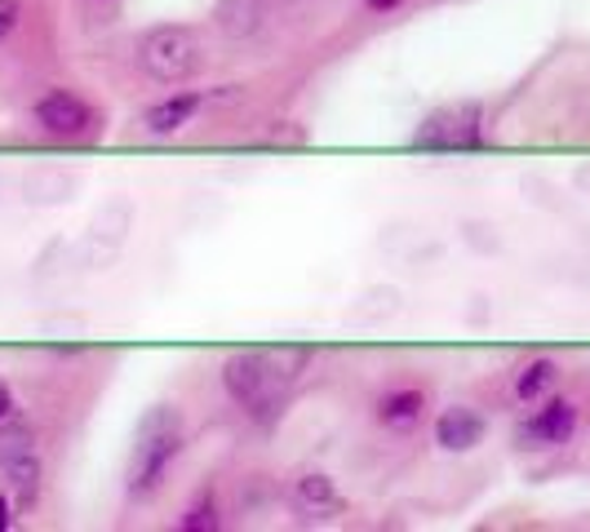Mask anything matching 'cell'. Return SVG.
I'll return each mask as SVG.
<instances>
[{
    "label": "cell",
    "instance_id": "6da1fadb",
    "mask_svg": "<svg viewBox=\"0 0 590 532\" xmlns=\"http://www.w3.org/2000/svg\"><path fill=\"white\" fill-rule=\"evenodd\" d=\"M303 364L307 351H240L222 364V386L249 417L266 422L271 413H280L288 382L298 377Z\"/></svg>",
    "mask_w": 590,
    "mask_h": 532
},
{
    "label": "cell",
    "instance_id": "7a4b0ae2",
    "mask_svg": "<svg viewBox=\"0 0 590 532\" xmlns=\"http://www.w3.org/2000/svg\"><path fill=\"white\" fill-rule=\"evenodd\" d=\"M178 453H182V417H178V408H151L143 430H138V448H134V466H129V492L134 497H151Z\"/></svg>",
    "mask_w": 590,
    "mask_h": 532
},
{
    "label": "cell",
    "instance_id": "3957f363",
    "mask_svg": "<svg viewBox=\"0 0 590 532\" xmlns=\"http://www.w3.org/2000/svg\"><path fill=\"white\" fill-rule=\"evenodd\" d=\"M204 63V50H200V36L191 28H178V23H165V28H151L143 41H138V67L160 81V85H182L200 72Z\"/></svg>",
    "mask_w": 590,
    "mask_h": 532
},
{
    "label": "cell",
    "instance_id": "277c9868",
    "mask_svg": "<svg viewBox=\"0 0 590 532\" xmlns=\"http://www.w3.org/2000/svg\"><path fill=\"white\" fill-rule=\"evenodd\" d=\"M480 138H484V111L475 103L444 107V111L426 116L422 129L413 134V142L422 151H471V147H480Z\"/></svg>",
    "mask_w": 590,
    "mask_h": 532
},
{
    "label": "cell",
    "instance_id": "5b68a950",
    "mask_svg": "<svg viewBox=\"0 0 590 532\" xmlns=\"http://www.w3.org/2000/svg\"><path fill=\"white\" fill-rule=\"evenodd\" d=\"M36 125H41L50 138H59V142H81V138L94 134L98 120H94V111H89L85 98L67 94V89H54V94H45V98L36 103Z\"/></svg>",
    "mask_w": 590,
    "mask_h": 532
},
{
    "label": "cell",
    "instance_id": "8992f818",
    "mask_svg": "<svg viewBox=\"0 0 590 532\" xmlns=\"http://www.w3.org/2000/svg\"><path fill=\"white\" fill-rule=\"evenodd\" d=\"M572 430H577V408L568 400H550L546 408H537L519 426V444H528V448H555V444H568Z\"/></svg>",
    "mask_w": 590,
    "mask_h": 532
},
{
    "label": "cell",
    "instance_id": "52a82bcc",
    "mask_svg": "<svg viewBox=\"0 0 590 532\" xmlns=\"http://www.w3.org/2000/svg\"><path fill=\"white\" fill-rule=\"evenodd\" d=\"M484 430H488L484 417L475 408H462V404H453V408H444L435 417V444L444 453H471V448H480L484 444Z\"/></svg>",
    "mask_w": 590,
    "mask_h": 532
},
{
    "label": "cell",
    "instance_id": "ba28073f",
    "mask_svg": "<svg viewBox=\"0 0 590 532\" xmlns=\"http://www.w3.org/2000/svg\"><path fill=\"white\" fill-rule=\"evenodd\" d=\"M200 107H204L200 94H169V98H160L156 107H147L143 125H147L151 138H169V134H178L182 125H191V116H196Z\"/></svg>",
    "mask_w": 590,
    "mask_h": 532
},
{
    "label": "cell",
    "instance_id": "9c48e42d",
    "mask_svg": "<svg viewBox=\"0 0 590 532\" xmlns=\"http://www.w3.org/2000/svg\"><path fill=\"white\" fill-rule=\"evenodd\" d=\"M266 14H271V0H222L218 6V28L231 36V41H249L266 28Z\"/></svg>",
    "mask_w": 590,
    "mask_h": 532
},
{
    "label": "cell",
    "instance_id": "30bf717a",
    "mask_svg": "<svg viewBox=\"0 0 590 532\" xmlns=\"http://www.w3.org/2000/svg\"><path fill=\"white\" fill-rule=\"evenodd\" d=\"M422 408H426V395H422V391H413V386L387 391V395L378 400V422H382L387 430H413V426L422 422Z\"/></svg>",
    "mask_w": 590,
    "mask_h": 532
},
{
    "label": "cell",
    "instance_id": "8fae6325",
    "mask_svg": "<svg viewBox=\"0 0 590 532\" xmlns=\"http://www.w3.org/2000/svg\"><path fill=\"white\" fill-rule=\"evenodd\" d=\"M293 510L298 514H329V510H338V488H334V479L329 475H320V470H312V475H303L298 483H293Z\"/></svg>",
    "mask_w": 590,
    "mask_h": 532
},
{
    "label": "cell",
    "instance_id": "7c38bea8",
    "mask_svg": "<svg viewBox=\"0 0 590 532\" xmlns=\"http://www.w3.org/2000/svg\"><path fill=\"white\" fill-rule=\"evenodd\" d=\"M28 457H36V435H32V426H23V422H0V475H6L10 466H19V461H28Z\"/></svg>",
    "mask_w": 590,
    "mask_h": 532
},
{
    "label": "cell",
    "instance_id": "4fadbf2b",
    "mask_svg": "<svg viewBox=\"0 0 590 532\" xmlns=\"http://www.w3.org/2000/svg\"><path fill=\"white\" fill-rule=\"evenodd\" d=\"M555 377H559L555 360H533V364H524V373L515 377V395H519L524 404H533V400H541V395L555 386Z\"/></svg>",
    "mask_w": 590,
    "mask_h": 532
},
{
    "label": "cell",
    "instance_id": "5bb4252c",
    "mask_svg": "<svg viewBox=\"0 0 590 532\" xmlns=\"http://www.w3.org/2000/svg\"><path fill=\"white\" fill-rule=\"evenodd\" d=\"M6 479H10L14 501H19L23 510H28V506H36V497H41V457H28V461L10 466V470H6Z\"/></svg>",
    "mask_w": 590,
    "mask_h": 532
},
{
    "label": "cell",
    "instance_id": "9a60e30c",
    "mask_svg": "<svg viewBox=\"0 0 590 532\" xmlns=\"http://www.w3.org/2000/svg\"><path fill=\"white\" fill-rule=\"evenodd\" d=\"M178 528H182V532H213V528H218V501H213L209 492H200V497L187 506V514L178 519Z\"/></svg>",
    "mask_w": 590,
    "mask_h": 532
},
{
    "label": "cell",
    "instance_id": "2e32d148",
    "mask_svg": "<svg viewBox=\"0 0 590 532\" xmlns=\"http://www.w3.org/2000/svg\"><path fill=\"white\" fill-rule=\"evenodd\" d=\"M19 19H23V6H19V0H0V41H6V36L19 28Z\"/></svg>",
    "mask_w": 590,
    "mask_h": 532
},
{
    "label": "cell",
    "instance_id": "e0dca14e",
    "mask_svg": "<svg viewBox=\"0 0 590 532\" xmlns=\"http://www.w3.org/2000/svg\"><path fill=\"white\" fill-rule=\"evenodd\" d=\"M19 413V400H14V386L6 382V377H0V422H10Z\"/></svg>",
    "mask_w": 590,
    "mask_h": 532
},
{
    "label": "cell",
    "instance_id": "ac0fdd59",
    "mask_svg": "<svg viewBox=\"0 0 590 532\" xmlns=\"http://www.w3.org/2000/svg\"><path fill=\"white\" fill-rule=\"evenodd\" d=\"M14 528V514H10V497H0V532Z\"/></svg>",
    "mask_w": 590,
    "mask_h": 532
},
{
    "label": "cell",
    "instance_id": "d6986e66",
    "mask_svg": "<svg viewBox=\"0 0 590 532\" xmlns=\"http://www.w3.org/2000/svg\"><path fill=\"white\" fill-rule=\"evenodd\" d=\"M365 6H369V10H396L400 0H365Z\"/></svg>",
    "mask_w": 590,
    "mask_h": 532
}]
</instances>
